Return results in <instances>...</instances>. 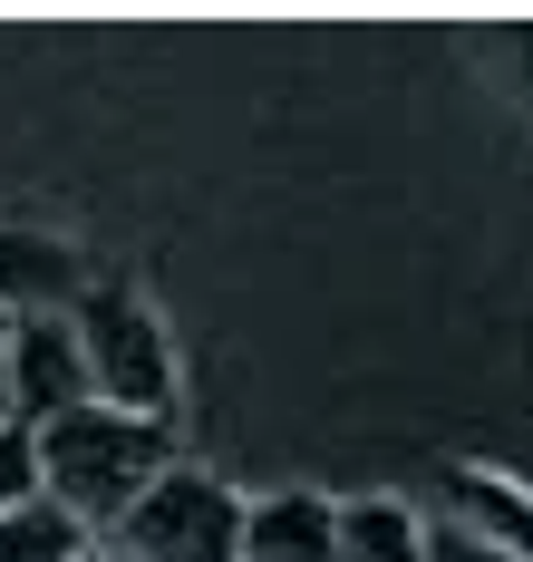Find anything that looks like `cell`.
Returning a JSON list of instances; mask_svg holds the SVG:
<instances>
[{
	"mask_svg": "<svg viewBox=\"0 0 533 562\" xmlns=\"http://www.w3.org/2000/svg\"><path fill=\"white\" fill-rule=\"evenodd\" d=\"M175 465V427L117 417V407H68L39 427V495L78 514L88 533H117V514Z\"/></svg>",
	"mask_w": 533,
	"mask_h": 562,
	"instance_id": "obj_1",
	"label": "cell"
},
{
	"mask_svg": "<svg viewBox=\"0 0 533 562\" xmlns=\"http://www.w3.org/2000/svg\"><path fill=\"white\" fill-rule=\"evenodd\" d=\"M68 330H78V359H88L98 407L175 427V339H166L156 301L136 281H88V301L68 311Z\"/></svg>",
	"mask_w": 533,
	"mask_h": 562,
	"instance_id": "obj_2",
	"label": "cell"
},
{
	"mask_svg": "<svg viewBox=\"0 0 533 562\" xmlns=\"http://www.w3.org/2000/svg\"><path fill=\"white\" fill-rule=\"evenodd\" d=\"M117 562H242V495L214 465H166L136 505L117 514Z\"/></svg>",
	"mask_w": 533,
	"mask_h": 562,
	"instance_id": "obj_3",
	"label": "cell"
},
{
	"mask_svg": "<svg viewBox=\"0 0 533 562\" xmlns=\"http://www.w3.org/2000/svg\"><path fill=\"white\" fill-rule=\"evenodd\" d=\"M88 252L49 224H0V311L10 321H68L88 301Z\"/></svg>",
	"mask_w": 533,
	"mask_h": 562,
	"instance_id": "obj_4",
	"label": "cell"
},
{
	"mask_svg": "<svg viewBox=\"0 0 533 562\" xmlns=\"http://www.w3.org/2000/svg\"><path fill=\"white\" fill-rule=\"evenodd\" d=\"M68 407H98L88 359H78V330L68 321H10V417L20 427H49Z\"/></svg>",
	"mask_w": 533,
	"mask_h": 562,
	"instance_id": "obj_5",
	"label": "cell"
},
{
	"mask_svg": "<svg viewBox=\"0 0 533 562\" xmlns=\"http://www.w3.org/2000/svg\"><path fill=\"white\" fill-rule=\"evenodd\" d=\"M242 562H340V495L320 485L242 495Z\"/></svg>",
	"mask_w": 533,
	"mask_h": 562,
	"instance_id": "obj_6",
	"label": "cell"
},
{
	"mask_svg": "<svg viewBox=\"0 0 533 562\" xmlns=\"http://www.w3.org/2000/svg\"><path fill=\"white\" fill-rule=\"evenodd\" d=\"M436 485H446L456 533H475V543H495V553L533 562V495H524V485H504L495 465H446Z\"/></svg>",
	"mask_w": 533,
	"mask_h": 562,
	"instance_id": "obj_7",
	"label": "cell"
},
{
	"mask_svg": "<svg viewBox=\"0 0 533 562\" xmlns=\"http://www.w3.org/2000/svg\"><path fill=\"white\" fill-rule=\"evenodd\" d=\"M340 562H427V524L398 495H350L340 505Z\"/></svg>",
	"mask_w": 533,
	"mask_h": 562,
	"instance_id": "obj_8",
	"label": "cell"
},
{
	"mask_svg": "<svg viewBox=\"0 0 533 562\" xmlns=\"http://www.w3.org/2000/svg\"><path fill=\"white\" fill-rule=\"evenodd\" d=\"M0 562H88V524L30 495L20 514H0Z\"/></svg>",
	"mask_w": 533,
	"mask_h": 562,
	"instance_id": "obj_9",
	"label": "cell"
},
{
	"mask_svg": "<svg viewBox=\"0 0 533 562\" xmlns=\"http://www.w3.org/2000/svg\"><path fill=\"white\" fill-rule=\"evenodd\" d=\"M30 495H39V427L0 417V514H20Z\"/></svg>",
	"mask_w": 533,
	"mask_h": 562,
	"instance_id": "obj_10",
	"label": "cell"
},
{
	"mask_svg": "<svg viewBox=\"0 0 533 562\" xmlns=\"http://www.w3.org/2000/svg\"><path fill=\"white\" fill-rule=\"evenodd\" d=\"M485 58H495L514 88H533V20H485Z\"/></svg>",
	"mask_w": 533,
	"mask_h": 562,
	"instance_id": "obj_11",
	"label": "cell"
},
{
	"mask_svg": "<svg viewBox=\"0 0 533 562\" xmlns=\"http://www.w3.org/2000/svg\"><path fill=\"white\" fill-rule=\"evenodd\" d=\"M427 562H514V553L475 543V533H456V524H436V533H427Z\"/></svg>",
	"mask_w": 533,
	"mask_h": 562,
	"instance_id": "obj_12",
	"label": "cell"
},
{
	"mask_svg": "<svg viewBox=\"0 0 533 562\" xmlns=\"http://www.w3.org/2000/svg\"><path fill=\"white\" fill-rule=\"evenodd\" d=\"M0 417H10V311H0Z\"/></svg>",
	"mask_w": 533,
	"mask_h": 562,
	"instance_id": "obj_13",
	"label": "cell"
},
{
	"mask_svg": "<svg viewBox=\"0 0 533 562\" xmlns=\"http://www.w3.org/2000/svg\"><path fill=\"white\" fill-rule=\"evenodd\" d=\"M88 562H98V553H88Z\"/></svg>",
	"mask_w": 533,
	"mask_h": 562,
	"instance_id": "obj_14",
	"label": "cell"
}]
</instances>
